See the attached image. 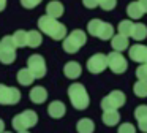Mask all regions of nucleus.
Listing matches in <instances>:
<instances>
[{
  "instance_id": "f257e3e1",
  "label": "nucleus",
  "mask_w": 147,
  "mask_h": 133,
  "mask_svg": "<svg viewBox=\"0 0 147 133\" xmlns=\"http://www.w3.org/2000/svg\"><path fill=\"white\" fill-rule=\"evenodd\" d=\"M38 27L43 33H46L49 38L59 41V40H65L67 37V27L63 24L57 21L55 18H51V16H41L38 19Z\"/></svg>"
},
{
  "instance_id": "f03ea898",
  "label": "nucleus",
  "mask_w": 147,
  "mask_h": 133,
  "mask_svg": "<svg viewBox=\"0 0 147 133\" xmlns=\"http://www.w3.org/2000/svg\"><path fill=\"white\" fill-rule=\"evenodd\" d=\"M68 97H70V101L73 105V108L82 111L89 106L90 103V98H89V94H87L86 87L79 82H74L68 87Z\"/></svg>"
},
{
  "instance_id": "7ed1b4c3",
  "label": "nucleus",
  "mask_w": 147,
  "mask_h": 133,
  "mask_svg": "<svg viewBox=\"0 0 147 133\" xmlns=\"http://www.w3.org/2000/svg\"><path fill=\"white\" fill-rule=\"evenodd\" d=\"M87 35L82 30H73L70 35H67L63 40V51L68 54H76L81 48L86 44Z\"/></svg>"
},
{
  "instance_id": "20e7f679",
  "label": "nucleus",
  "mask_w": 147,
  "mask_h": 133,
  "mask_svg": "<svg viewBox=\"0 0 147 133\" xmlns=\"http://www.w3.org/2000/svg\"><path fill=\"white\" fill-rule=\"evenodd\" d=\"M36 122H38V116H36V113L32 109H26L24 113H21V114H18V116L13 117V127L18 132L32 128V127L36 125Z\"/></svg>"
},
{
  "instance_id": "39448f33",
  "label": "nucleus",
  "mask_w": 147,
  "mask_h": 133,
  "mask_svg": "<svg viewBox=\"0 0 147 133\" xmlns=\"http://www.w3.org/2000/svg\"><path fill=\"white\" fill-rule=\"evenodd\" d=\"M127 101V97H125L123 92L120 90H112L109 95H106L105 98L101 100V108L103 111H108V109H119L122 108Z\"/></svg>"
},
{
  "instance_id": "423d86ee",
  "label": "nucleus",
  "mask_w": 147,
  "mask_h": 133,
  "mask_svg": "<svg viewBox=\"0 0 147 133\" xmlns=\"http://www.w3.org/2000/svg\"><path fill=\"white\" fill-rule=\"evenodd\" d=\"M108 66L111 68L112 73H115V75H122V73L127 71L128 62H127V59H125L120 52L112 51V52L108 54Z\"/></svg>"
},
{
  "instance_id": "0eeeda50",
  "label": "nucleus",
  "mask_w": 147,
  "mask_h": 133,
  "mask_svg": "<svg viewBox=\"0 0 147 133\" xmlns=\"http://www.w3.org/2000/svg\"><path fill=\"white\" fill-rule=\"evenodd\" d=\"M21 100V92L16 87L0 84V105H16Z\"/></svg>"
},
{
  "instance_id": "6e6552de",
  "label": "nucleus",
  "mask_w": 147,
  "mask_h": 133,
  "mask_svg": "<svg viewBox=\"0 0 147 133\" xmlns=\"http://www.w3.org/2000/svg\"><path fill=\"white\" fill-rule=\"evenodd\" d=\"M106 68H108V56H105V54H101V52L93 54V56L87 60V70H89L90 73H93V75H98V73L105 71Z\"/></svg>"
},
{
  "instance_id": "1a4fd4ad",
  "label": "nucleus",
  "mask_w": 147,
  "mask_h": 133,
  "mask_svg": "<svg viewBox=\"0 0 147 133\" xmlns=\"http://www.w3.org/2000/svg\"><path fill=\"white\" fill-rule=\"evenodd\" d=\"M27 68H29L30 71L33 73V76L38 78V79L46 75V62L41 56H38V54H33V56L29 57V60H27Z\"/></svg>"
},
{
  "instance_id": "9d476101",
  "label": "nucleus",
  "mask_w": 147,
  "mask_h": 133,
  "mask_svg": "<svg viewBox=\"0 0 147 133\" xmlns=\"http://www.w3.org/2000/svg\"><path fill=\"white\" fill-rule=\"evenodd\" d=\"M128 56L133 62L146 63L147 62V46L144 44H133L128 48Z\"/></svg>"
},
{
  "instance_id": "9b49d317",
  "label": "nucleus",
  "mask_w": 147,
  "mask_h": 133,
  "mask_svg": "<svg viewBox=\"0 0 147 133\" xmlns=\"http://www.w3.org/2000/svg\"><path fill=\"white\" fill-rule=\"evenodd\" d=\"M111 46L114 51H117V52H122V51L128 49L130 48V41H128V37L127 35H114V37L111 38Z\"/></svg>"
},
{
  "instance_id": "f8f14e48",
  "label": "nucleus",
  "mask_w": 147,
  "mask_h": 133,
  "mask_svg": "<svg viewBox=\"0 0 147 133\" xmlns=\"http://www.w3.org/2000/svg\"><path fill=\"white\" fill-rule=\"evenodd\" d=\"M65 113H67V108H65V105L62 103V101H59V100L52 101V103L48 106V114L52 117V119H60V117L65 116Z\"/></svg>"
},
{
  "instance_id": "ddd939ff",
  "label": "nucleus",
  "mask_w": 147,
  "mask_h": 133,
  "mask_svg": "<svg viewBox=\"0 0 147 133\" xmlns=\"http://www.w3.org/2000/svg\"><path fill=\"white\" fill-rule=\"evenodd\" d=\"M103 124L108 127H114L119 124V120H120V114H119L117 109H108V111H103Z\"/></svg>"
},
{
  "instance_id": "4468645a",
  "label": "nucleus",
  "mask_w": 147,
  "mask_h": 133,
  "mask_svg": "<svg viewBox=\"0 0 147 133\" xmlns=\"http://www.w3.org/2000/svg\"><path fill=\"white\" fill-rule=\"evenodd\" d=\"M46 14L51 16V18L59 19L63 14V5H62L60 2H57V0H52V2H49L48 5H46Z\"/></svg>"
},
{
  "instance_id": "2eb2a0df",
  "label": "nucleus",
  "mask_w": 147,
  "mask_h": 133,
  "mask_svg": "<svg viewBox=\"0 0 147 133\" xmlns=\"http://www.w3.org/2000/svg\"><path fill=\"white\" fill-rule=\"evenodd\" d=\"M46 98H48V92H46V89L41 87V86H36V87H33L32 90H30V100H32L33 103L41 105L46 101Z\"/></svg>"
},
{
  "instance_id": "dca6fc26",
  "label": "nucleus",
  "mask_w": 147,
  "mask_h": 133,
  "mask_svg": "<svg viewBox=\"0 0 147 133\" xmlns=\"http://www.w3.org/2000/svg\"><path fill=\"white\" fill-rule=\"evenodd\" d=\"M81 71H82V68H81V65L78 62H68L67 65L63 66V73L67 78L70 79H76L81 76Z\"/></svg>"
},
{
  "instance_id": "f3484780",
  "label": "nucleus",
  "mask_w": 147,
  "mask_h": 133,
  "mask_svg": "<svg viewBox=\"0 0 147 133\" xmlns=\"http://www.w3.org/2000/svg\"><path fill=\"white\" fill-rule=\"evenodd\" d=\"M76 130H78V133H93L95 132V124H93L92 119L84 117V119L78 120Z\"/></svg>"
},
{
  "instance_id": "a211bd4d",
  "label": "nucleus",
  "mask_w": 147,
  "mask_h": 133,
  "mask_svg": "<svg viewBox=\"0 0 147 133\" xmlns=\"http://www.w3.org/2000/svg\"><path fill=\"white\" fill-rule=\"evenodd\" d=\"M35 76H33V73L30 71L29 68H21L19 71H18V81H19L21 86H32V82L35 81Z\"/></svg>"
},
{
  "instance_id": "6ab92c4d",
  "label": "nucleus",
  "mask_w": 147,
  "mask_h": 133,
  "mask_svg": "<svg viewBox=\"0 0 147 133\" xmlns=\"http://www.w3.org/2000/svg\"><path fill=\"white\" fill-rule=\"evenodd\" d=\"M112 37H114V27H112L109 22L103 21V24H101V27H100V32H98V35H96V38H100V40H103V41H108V40H111Z\"/></svg>"
},
{
  "instance_id": "aec40b11",
  "label": "nucleus",
  "mask_w": 147,
  "mask_h": 133,
  "mask_svg": "<svg viewBox=\"0 0 147 133\" xmlns=\"http://www.w3.org/2000/svg\"><path fill=\"white\" fill-rule=\"evenodd\" d=\"M130 37H133V40H136V41H141V40H144V38H147V27L144 24H141V22L133 24Z\"/></svg>"
},
{
  "instance_id": "412c9836",
  "label": "nucleus",
  "mask_w": 147,
  "mask_h": 133,
  "mask_svg": "<svg viewBox=\"0 0 147 133\" xmlns=\"http://www.w3.org/2000/svg\"><path fill=\"white\" fill-rule=\"evenodd\" d=\"M127 14L130 16L131 19H141V18H142L144 11H142V8H141L139 2H131V3H128V6H127Z\"/></svg>"
},
{
  "instance_id": "4be33fe9",
  "label": "nucleus",
  "mask_w": 147,
  "mask_h": 133,
  "mask_svg": "<svg viewBox=\"0 0 147 133\" xmlns=\"http://www.w3.org/2000/svg\"><path fill=\"white\" fill-rule=\"evenodd\" d=\"M43 41V37L38 30H30L27 32V46L30 48H38Z\"/></svg>"
},
{
  "instance_id": "5701e85b",
  "label": "nucleus",
  "mask_w": 147,
  "mask_h": 133,
  "mask_svg": "<svg viewBox=\"0 0 147 133\" xmlns=\"http://www.w3.org/2000/svg\"><path fill=\"white\" fill-rule=\"evenodd\" d=\"M16 60V51H10V49H2L0 51V62L8 65V63H13Z\"/></svg>"
},
{
  "instance_id": "b1692460",
  "label": "nucleus",
  "mask_w": 147,
  "mask_h": 133,
  "mask_svg": "<svg viewBox=\"0 0 147 133\" xmlns=\"http://www.w3.org/2000/svg\"><path fill=\"white\" fill-rule=\"evenodd\" d=\"M133 92H134L136 97L146 98L147 97V81H141V79H138V82L134 84V87H133Z\"/></svg>"
},
{
  "instance_id": "393cba45",
  "label": "nucleus",
  "mask_w": 147,
  "mask_h": 133,
  "mask_svg": "<svg viewBox=\"0 0 147 133\" xmlns=\"http://www.w3.org/2000/svg\"><path fill=\"white\" fill-rule=\"evenodd\" d=\"M13 38H14V43H16V46H18V48H24V46H27V32H24V30H18V32H14Z\"/></svg>"
},
{
  "instance_id": "a878e982",
  "label": "nucleus",
  "mask_w": 147,
  "mask_h": 133,
  "mask_svg": "<svg viewBox=\"0 0 147 133\" xmlns=\"http://www.w3.org/2000/svg\"><path fill=\"white\" fill-rule=\"evenodd\" d=\"M103 21L101 19H92V21L87 24V30H89V33L92 35V37H96L100 32V27H101Z\"/></svg>"
},
{
  "instance_id": "bb28decb",
  "label": "nucleus",
  "mask_w": 147,
  "mask_h": 133,
  "mask_svg": "<svg viewBox=\"0 0 147 133\" xmlns=\"http://www.w3.org/2000/svg\"><path fill=\"white\" fill-rule=\"evenodd\" d=\"M117 29H119V33L130 37V35H131V29H133V22L128 21V19L120 21V22H119V27H117Z\"/></svg>"
},
{
  "instance_id": "cd10ccee",
  "label": "nucleus",
  "mask_w": 147,
  "mask_h": 133,
  "mask_svg": "<svg viewBox=\"0 0 147 133\" xmlns=\"http://www.w3.org/2000/svg\"><path fill=\"white\" fill-rule=\"evenodd\" d=\"M0 44H2V49H10V51H14L16 49V43H14V38L11 37V35H8V37H3L2 38V41H0Z\"/></svg>"
},
{
  "instance_id": "c85d7f7f",
  "label": "nucleus",
  "mask_w": 147,
  "mask_h": 133,
  "mask_svg": "<svg viewBox=\"0 0 147 133\" xmlns=\"http://www.w3.org/2000/svg\"><path fill=\"white\" fill-rule=\"evenodd\" d=\"M115 5H117V0H100L98 2V6H101L105 11H111V10H114Z\"/></svg>"
},
{
  "instance_id": "c756f323",
  "label": "nucleus",
  "mask_w": 147,
  "mask_h": 133,
  "mask_svg": "<svg viewBox=\"0 0 147 133\" xmlns=\"http://www.w3.org/2000/svg\"><path fill=\"white\" fill-rule=\"evenodd\" d=\"M136 76H138V79H141V81H147V62L141 63V65L136 68Z\"/></svg>"
},
{
  "instance_id": "7c9ffc66",
  "label": "nucleus",
  "mask_w": 147,
  "mask_h": 133,
  "mask_svg": "<svg viewBox=\"0 0 147 133\" xmlns=\"http://www.w3.org/2000/svg\"><path fill=\"white\" fill-rule=\"evenodd\" d=\"M134 117H136L138 120L147 117V105H139V106L134 109Z\"/></svg>"
},
{
  "instance_id": "2f4dec72",
  "label": "nucleus",
  "mask_w": 147,
  "mask_h": 133,
  "mask_svg": "<svg viewBox=\"0 0 147 133\" xmlns=\"http://www.w3.org/2000/svg\"><path fill=\"white\" fill-rule=\"evenodd\" d=\"M117 133H136V128H134L133 124L125 122V124H120V127H119Z\"/></svg>"
},
{
  "instance_id": "473e14b6",
  "label": "nucleus",
  "mask_w": 147,
  "mask_h": 133,
  "mask_svg": "<svg viewBox=\"0 0 147 133\" xmlns=\"http://www.w3.org/2000/svg\"><path fill=\"white\" fill-rule=\"evenodd\" d=\"M41 2L43 0H21V5L27 10H32V8H35V6H38Z\"/></svg>"
},
{
  "instance_id": "72a5a7b5",
  "label": "nucleus",
  "mask_w": 147,
  "mask_h": 133,
  "mask_svg": "<svg viewBox=\"0 0 147 133\" xmlns=\"http://www.w3.org/2000/svg\"><path fill=\"white\" fill-rule=\"evenodd\" d=\"M82 5L86 6V8L92 10V8H96V6H98V0H82Z\"/></svg>"
},
{
  "instance_id": "f704fd0d",
  "label": "nucleus",
  "mask_w": 147,
  "mask_h": 133,
  "mask_svg": "<svg viewBox=\"0 0 147 133\" xmlns=\"http://www.w3.org/2000/svg\"><path fill=\"white\" fill-rule=\"evenodd\" d=\"M138 127H139V130L141 132H144V133H147V117H144V119H141V120H138Z\"/></svg>"
},
{
  "instance_id": "c9c22d12",
  "label": "nucleus",
  "mask_w": 147,
  "mask_h": 133,
  "mask_svg": "<svg viewBox=\"0 0 147 133\" xmlns=\"http://www.w3.org/2000/svg\"><path fill=\"white\" fill-rule=\"evenodd\" d=\"M138 2H139V5H141V8H142V11L147 13V0H138Z\"/></svg>"
},
{
  "instance_id": "e433bc0d",
  "label": "nucleus",
  "mask_w": 147,
  "mask_h": 133,
  "mask_svg": "<svg viewBox=\"0 0 147 133\" xmlns=\"http://www.w3.org/2000/svg\"><path fill=\"white\" fill-rule=\"evenodd\" d=\"M7 6V0H0V11H3Z\"/></svg>"
},
{
  "instance_id": "4c0bfd02",
  "label": "nucleus",
  "mask_w": 147,
  "mask_h": 133,
  "mask_svg": "<svg viewBox=\"0 0 147 133\" xmlns=\"http://www.w3.org/2000/svg\"><path fill=\"white\" fill-rule=\"evenodd\" d=\"M2 132H5V124H3V120L0 119V133Z\"/></svg>"
},
{
  "instance_id": "58836bf2",
  "label": "nucleus",
  "mask_w": 147,
  "mask_h": 133,
  "mask_svg": "<svg viewBox=\"0 0 147 133\" xmlns=\"http://www.w3.org/2000/svg\"><path fill=\"white\" fill-rule=\"evenodd\" d=\"M18 133H29L27 130H21V132H18Z\"/></svg>"
},
{
  "instance_id": "ea45409f",
  "label": "nucleus",
  "mask_w": 147,
  "mask_h": 133,
  "mask_svg": "<svg viewBox=\"0 0 147 133\" xmlns=\"http://www.w3.org/2000/svg\"><path fill=\"white\" fill-rule=\"evenodd\" d=\"M2 133H10V132H2Z\"/></svg>"
},
{
  "instance_id": "a19ab883",
  "label": "nucleus",
  "mask_w": 147,
  "mask_h": 133,
  "mask_svg": "<svg viewBox=\"0 0 147 133\" xmlns=\"http://www.w3.org/2000/svg\"><path fill=\"white\" fill-rule=\"evenodd\" d=\"M0 51H2V44H0Z\"/></svg>"
},
{
  "instance_id": "79ce46f5",
  "label": "nucleus",
  "mask_w": 147,
  "mask_h": 133,
  "mask_svg": "<svg viewBox=\"0 0 147 133\" xmlns=\"http://www.w3.org/2000/svg\"><path fill=\"white\" fill-rule=\"evenodd\" d=\"M98 2H100V0H98Z\"/></svg>"
}]
</instances>
